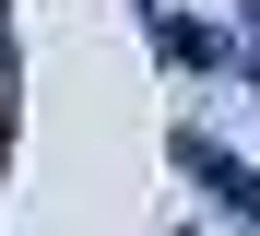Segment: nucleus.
<instances>
[{
	"label": "nucleus",
	"mask_w": 260,
	"mask_h": 236,
	"mask_svg": "<svg viewBox=\"0 0 260 236\" xmlns=\"http://www.w3.org/2000/svg\"><path fill=\"white\" fill-rule=\"evenodd\" d=\"M189 165H201L213 189H225V213H248V224H260V165H225L213 142H189Z\"/></svg>",
	"instance_id": "1"
}]
</instances>
